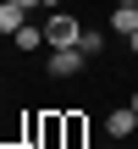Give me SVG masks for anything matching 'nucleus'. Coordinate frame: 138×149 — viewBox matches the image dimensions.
Listing matches in <instances>:
<instances>
[{
    "label": "nucleus",
    "mask_w": 138,
    "mask_h": 149,
    "mask_svg": "<svg viewBox=\"0 0 138 149\" xmlns=\"http://www.w3.org/2000/svg\"><path fill=\"white\" fill-rule=\"evenodd\" d=\"M133 111H138V88H133Z\"/></svg>",
    "instance_id": "9b49d317"
},
{
    "label": "nucleus",
    "mask_w": 138,
    "mask_h": 149,
    "mask_svg": "<svg viewBox=\"0 0 138 149\" xmlns=\"http://www.w3.org/2000/svg\"><path fill=\"white\" fill-rule=\"evenodd\" d=\"M17 6H22V11H44V0H17Z\"/></svg>",
    "instance_id": "1a4fd4ad"
},
{
    "label": "nucleus",
    "mask_w": 138,
    "mask_h": 149,
    "mask_svg": "<svg viewBox=\"0 0 138 149\" xmlns=\"http://www.w3.org/2000/svg\"><path fill=\"white\" fill-rule=\"evenodd\" d=\"M83 44H55V50H44V72L50 77H77L83 72Z\"/></svg>",
    "instance_id": "f257e3e1"
},
{
    "label": "nucleus",
    "mask_w": 138,
    "mask_h": 149,
    "mask_svg": "<svg viewBox=\"0 0 138 149\" xmlns=\"http://www.w3.org/2000/svg\"><path fill=\"white\" fill-rule=\"evenodd\" d=\"M105 33H111V28H83V39H77L83 55H100V50H105Z\"/></svg>",
    "instance_id": "6e6552de"
},
{
    "label": "nucleus",
    "mask_w": 138,
    "mask_h": 149,
    "mask_svg": "<svg viewBox=\"0 0 138 149\" xmlns=\"http://www.w3.org/2000/svg\"><path fill=\"white\" fill-rule=\"evenodd\" d=\"M116 6H138V0H116Z\"/></svg>",
    "instance_id": "9d476101"
},
{
    "label": "nucleus",
    "mask_w": 138,
    "mask_h": 149,
    "mask_svg": "<svg viewBox=\"0 0 138 149\" xmlns=\"http://www.w3.org/2000/svg\"><path fill=\"white\" fill-rule=\"evenodd\" d=\"M11 44H17L22 55H33V50H44V28H33V22H28V28H17V33H11Z\"/></svg>",
    "instance_id": "423d86ee"
},
{
    "label": "nucleus",
    "mask_w": 138,
    "mask_h": 149,
    "mask_svg": "<svg viewBox=\"0 0 138 149\" xmlns=\"http://www.w3.org/2000/svg\"><path fill=\"white\" fill-rule=\"evenodd\" d=\"M77 39H83V22H77V17L55 11V17L44 22V50H55V44H77Z\"/></svg>",
    "instance_id": "f03ea898"
},
{
    "label": "nucleus",
    "mask_w": 138,
    "mask_h": 149,
    "mask_svg": "<svg viewBox=\"0 0 138 149\" xmlns=\"http://www.w3.org/2000/svg\"><path fill=\"white\" fill-rule=\"evenodd\" d=\"M133 55H138V33H133Z\"/></svg>",
    "instance_id": "f8f14e48"
},
{
    "label": "nucleus",
    "mask_w": 138,
    "mask_h": 149,
    "mask_svg": "<svg viewBox=\"0 0 138 149\" xmlns=\"http://www.w3.org/2000/svg\"><path fill=\"white\" fill-rule=\"evenodd\" d=\"M28 17H33V11H22L17 0H0V33H6V39H11L17 28H28Z\"/></svg>",
    "instance_id": "20e7f679"
},
{
    "label": "nucleus",
    "mask_w": 138,
    "mask_h": 149,
    "mask_svg": "<svg viewBox=\"0 0 138 149\" xmlns=\"http://www.w3.org/2000/svg\"><path fill=\"white\" fill-rule=\"evenodd\" d=\"M105 133H111V138H127V133H138V111H133V105L111 111V116H105Z\"/></svg>",
    "instance_id": "7ed1b4c3"
},
{
    "label": "nucleus",
    "mask_w": 138,
    "mask_h": 149,
    "mask_svg": "<svg viewBox=\"0 0 138 149\" xmlns=\"http://www.w3.org/2000/svg\"><path fill=\"white\" fill-rule=\"evenodd\" d=\"M61 127H66V149H83V138H89V122L83 116H61Z\"/></svg>",
    "instance_id": "0eeeda50"
},
{
    "label": "nucleus",
    "mask_w": 138,
    "mask_h": 149,
    "mask_svg": "<svg viewBox=\"0 0 138 149\" xmlns=\"http://www.w3.org/2000/svg\"><path fill=\"white\" fill-rule=\"evenodd\" d=\"M111 33L133 39V33H138V6H116V11H111Z\"/></svg>",
    "instance_id": "39448f33"
}]
</instances>
